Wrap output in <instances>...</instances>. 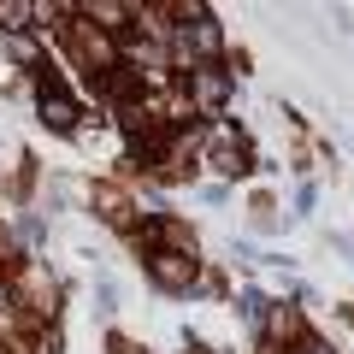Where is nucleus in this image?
Instances as JSON below:
<instances>
[{"instance_id": "nucleus-8", "label": "nucleus", "mask_w": 354, "mask_h": 354, "mask_svg": "<svg viewBox=\"0 0 354 354\" xmlns=\"http://www.w3.org/2000/svg\"><path fill=\"white\" fill-rule=\"evenodd\" d=\"M301 354H330V348H325V342H301Z\"/></svg>"}, {"instance_id": "nucleus-3", "label": "nucleus", "mask_w": 354, "mask_h": 354, "mask_svg": "<svg viewBox=\"0 0 354 354\" xmlns=\"http://www.w3.org/2000/svg\"><path fill=\"white\" fill-rule=\"evenodd\" d=\"M36 106H41V124H53V130H77V101H71V95H65V88L41 83Z\"/></svg>"}, {"instance_id": "nucleus-1", "label": "nucleus", "mask_w": 354, "mask_h": 354, "mask_svg": "<svg viewBox=\"0 0 354 354\" xmlns=\"http://www.w3.org/2000/svg\"><path fill=\"white\" fill-rule=\"evenodd\" d=\"M183 83H189V101L201 106V113H218V106L230 101V77L218 71V65H195V71H183Z\"/></svg>"}, {"instance_id": "nucleus-5", "label": "nucleus", "mask_w": 354, "mask_h": 354, "mask_svg": "<svg viewBox=\"0 0 354 354\" xmlns=\"http://www.w3.org/2000/svg\"><path fill=\"white\" fill-rule=\"evenodd\" d=\"M272 337H301V319H295L290 307H278V313H272Z\"/></svg>"}, {"instance_id": "nucleus-4", "label": "nucleus", "mask_w": 354, "mask_h": 354, "mask_svg": "<svg viewBox=\"0 0 354 354\" xmlns=\"http://www.w3.org/2000/svg\"><path fill=\"white\" fill-rule=\"evenodd\" d=\"M71 48H77L83 65H113V41L101 30H88V24H71Z\"/></svg>"}, {"instance_id": "nucleus-6", "label": "nucleus", "mask_w": 354, "mask_h": 354, "mask_svg": "<svg viewBox=\"0 0 354 354\" xmlns=\"http://www.w3.org/2000/svg\"><path fill=\"white\" fill-rule=\"evenodd\" d=\"M24 18H30V6H18V0L0 6V30H24Z\"/></svg>"}, {"instance_id": "nucleus-2", "label": "nucleus", "mask_w": 354, "mask_h": 354, "mask_svg": "<svg viewBox=\"0 0 354 354\" xmlns=\"http://www.w3.org/2000/svg\"><path fill=\"white\" fill-rule=\"evenodd\" d=\"M148 272H153V283H160V290H189V283H195V254L160 248V254L148 260Z\"/></svg>"}, {"instance_id": "nucleus-7", "label": "nucleus", "mask_w": 354, "mask_h": 354, "mask_svg": "<svg viewBox=\"0 0 354 354\" xmlns=\"http://www.w3.org/2000/svg\"><path fill=\"white\" fill-rule=\"evenodd\" d=\"M12 59H36V41H30V36H12Z\"/></svg>"}]
</instances>
